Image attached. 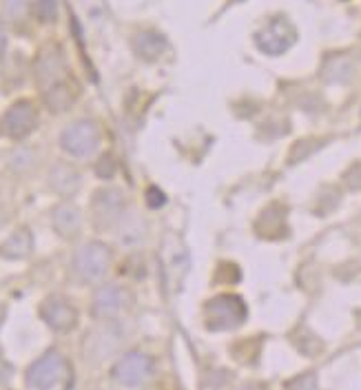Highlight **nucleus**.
<instances>
[{"mask_svg":"<svg viewBox=\"0 0 361 390\" xmlns=\"http://www.w3.org/2000/svg\"><path fill=\"white\" fill-rule=\"evenodd\" d=\"M117 237L122 244L127 246H135L142 242L145 237V222L140 220L137 215H129L120 222V231H117Z\"/></svg>","mask_w":361,"mask_h":390,"instance_id":"dca6fc26","label":"nucleus"},{"mask_svg":"<svg viewBox=\"0 0 361 390\" xmlns=\"http://www.w3.org/2000/svg\"><path fill=\"white\" fill-rule=\"evenodd\" d=\"M244 304L235 295H219L211 299L204 309L206 326L211 331H229L235 328L239 322H244Z\"/></svg>","mask_w":361,"mask_h":390,"instance_id":"7ed1b4c3","label":"nucleus"},{"mask_svg":"<svg viewBox=\"0 0 361 390\" xmlns=\"http://www.w3.org/2000/svg\"><path fill=\"white\" fill-rule=\"evenodd\" d=\"M40 315H43V319L53 328V331H60V333L71 331L78 322L75 309L63 297H49L43 306H40Z\"/></svg>","mask_w":361,"mask_h":390,"instance_id":"0eeeda50","label":"nucleus"},{"mask_svg":"<svg viewBox=\"0 0 361 390\" xmlns=\"http://www.w3.org/2000/svg\"><path fill=\"white\" fill-rule=\"evenodd\" d=\"M109 266H111V251L100 242L85 244L73 257L75 275L89 284H95L103 279L109 273Z\"/></svg>","mask_w":361,"mask_h":390,"instance_id":"f03ea898","label":"nucleus"},{"mask_svg":"<svg viewBox=\"0 0 361 390\" xmlns=\"http://www.w3.org/2000/svg\"><path fill=\"white\" fill-rule=\"evenodd\" d=\"M98 142H100V131L91 120H78L60 135V147L75 158L91 155L98 147Z\"/></svg>","mask_w":361,"mask_h":390,"instance_id":"20e7f679","label":"nucleus"},{"mask_svg":"<svg viewBox=\"0 0 361 390\" xmlns=\"http://www.w3.org/2000/svg\"><path fill=\"white\" fill-rule=\"evenodd\" d=\"M5 43H7V36H5V27H3V23H0V53H3V49H5Z\"/></svg>","mask_w":361,"mask_h":390,"instance_id":"4be33fe9","label":"nucleus"},{"mask_svg":"<svg viewBox=\"0 0 361 390\" xmlns=\"http://www.w3.org/2000/svg\"><path fill=\"white\" fill-rule=\"evenodd\" d=\"M93 211L100 224H111L115 222L125 211V197L115 189H105L100 191L93 200Z\"/></svg>","mask_w":361,"mask_h":390,"instance_id":"1a4fd4ad","label":"nucleus"},{"mask_svg":"<svg viewBox=\"0 0 361 390\" xmlns=\"http://www.w3.org/2000/svg\"><path fill=\"white\" fill-rule=\"evenodd\" d=\"M33 127H36V109L31 102H16L3 116V122H0V131L16 140L29 135Z\"/></svg>","mask_w":361,"mask_h":390,"instance_id":"423d86ee","label":"nucleus"},{"mask_svg":"<svg viewBox=\"0 0 361 390\" xmlns=\"http://www.w3.org/2000/svg\"><path fill=\"white\" fill-rule=\"evenodd\" d=\"M45 100H47V105L51 107V111H67L71 105H73V100H75V93L73 89L65 87V85H56L49 87L45 91Z\"/></svg>","mask_w":361,"mask_h":390,"instance_id":"f3484780","label":"nucleus"},{"mask_svg":"<svg viewBox=\"0 0 361 390\" xmlns=\"http://www.w3.org/2000/svg\"><path fill=\"white\" fill-rule=\"evenodd\" d=\"M127 304V293L120 286H103L93 297V315L100 319L115 317Z\"/></svg>","mask_w":361,"mask_h":390,"instance_id":"6e6552de","label":"nucleus"},{"mask_svg":"<svg viewBox=\"0 0 361 390\" xmlns=\"http://www.w3.org/2000/svg\"><path fill=\"white\" fill-rule=\"evenodd\" d=\"M63 76V65H60L58 56L53 53H43L38 60V82L40 87H45V91L49 87H53L56 82Z\"/></svg>","mask_w":361,"mask_h":390,"instance_id":"4468645a","label":"nucleus"},{"mask_svg":"<svg viewBox=\"0 0 361 390\" xmlns=\"http://www.w3.org/2000/svg\"><path fill=\"white\" fill-rule=\"evenodd\" d=\"M33 249V240L31 233L27 229H20L16 231L5 244H3V255L9 260H20V257H27Z\"/></svg>","mask_w":361,"mask_h":390,"instance_id":"2eb2a0df","label":"nucleus"},{"mask_svg":"<svg viewBox=\"0 0 361 390\" xmlns=\"http://www.w3.org/2000/svg\"><path fill=\"white\" fill-rule=\"evenodd\" d=\"M133 47L137 51L140 58H145V60H155L164 53L167 49V40L159 36V34H153V31H142V34H137L135 40H133Z\"/></svg>","mask_w":361,"mask_h":390,"instance_id":"ddd939ff","label":"nucleus"},{"mask_svg":"<svg viewBox=\"0 0 361 390\" xmlns=\"http://www.w3.org/2000/svg\"><path fill=\"white\" fill-rule=\"evenodd\" d=\"M162 202H164V197H162V193H159L157 189L149 191V204H151V207H159Z\"/></svg>","mask_w":361,"mask_h":390,"instance_id":"412c9836","label":"nucleus"},{"mask_svg":"<svg viewBox=\"0 0 361 390\" xmlns=\"http://www.w3.org/2000/svg\"><path fill=\"white\" fill-rule=\"evenodd\" d=\"M293 43V31L286 23H273L257 34V47L266 53H282Z\"/></svg>","mask_w":361,"mask_h":390,"instance_id":"9d476101","label":"nucleus"},{"mask_svg":"<svg viewBox=\"0 0 361 390\" xmlns=\"http://www.w3.org/2000/svg\"><path fill=\"white\" fill-rule=\"evenodd\" d=\"M5 14L11 20H23L29 9V0H5Z\"/></svg>","mask_w":361,"mask_h":390,"instance_id":"a211bd4d","label":"nucleus"},{"mask_svg":"<svg viewBox=\"0 0 361 390\" xmlns=\"http://www.w3.org/2000/svg\"><path fill=\"white\" fill-rule=\"evenodd\" d=\"M69 384V366L63 355L47 353L33 361L27 371V386L36 390H49Z\"/></svg>","mask_w":361,"mask_h":390,"instance_id":"f257e3e1","label":"nucleus"},{"mask_svg":"<svg viewBox=\"0 0 361 390\" xmlns=\"http://www.w3.org/2000/svg\"><path fill=\"white\" fill-rule=\"evenodd\" d=\"M95 171H98L100 178L109 180V178L113 175V171H115V162L111 160V155H105L103 160H100V162H98V167H95Z\"/></svg>","mask_w":361,"mask_h":390,"instance_id":"aec40b11","label":"nucleus"},{"mask_svg":"<svg viewBox=\"0 0 361 390\" xmlns=\"http://www.w3.org/2000/svg\"><path fill=\"white\" fill-rule=\"evenodd\" d=\"M49 184L60 195H73L80 189V173L69 164H56L49 173Z\"/></svg>","mask_w":361,"mask_h":390,"instance_id":"9b49d317","label":"nucleus"},{"mask_svg":"<svg viewBox=\"0 0 361 390\" xmlns=\"http://www.w3.org/2000/svg\"><path fill=\"white\" fill-rule=\"evenodd\" d=\"M153 373V364L147 355L142 353H129L120 359L113 366V379L122 386L135 388V386H142Z\"/></svg>","mask_w":361,"mask_h":390,"instance_id":"39448f33","label":"nucleus"},{"mask_svg":"<svg viewBox=\"0 0 361 390\" xmlns=\"http://www.w3.org/2000/svg\"><path fill=\"white\" fill-rule=\"evenodd\" d=\"M36 11H38L40 20H53L58 14V5H56V0H38Z\"/></svg>","mask_w":361,"mask_h":390,"instance_id":"6ab92c4d","label":"nucleus"},{"mask_svg":"<svg viewBox=\"0 0 361 390\" xmlns=\"http://www.w3.org/2000/svg\"><path fill=\"white\" fill-rule=\"evenodd\" d=\"M80 224H83V217H80V211L73 204H60L53 211V229L67 240L78 235Z\"/></svg>","mask_w":361,"mask_h":390,"instance_id":"f8f14e48","label":"nucleus"}]
</instances>
